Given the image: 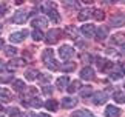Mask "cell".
Wrapping results in <instances>:
<instances>
[{
    "label": "cell",
    "mask_w": 125,
    "mask_h": 117,
    "mask_svg": "<svg viewBox=\"0 0 125 117\" xmlns=\"http://www.w3.org/2000/svg\"><path fill=\"white\" fill-rule=\"evenodd\" d=\"M3 68H5V66L2 65V62H0V71H2V69H3Z\"/></svg>",
    "instance_id": "cell-46"
},
{
    "label": "cell",
    "mask_w": 125,
    "mask_h": 117,
    "mask_svg": "<svg viewBox=\"0 0 125 117\" xmlns=\"http://www.w3.org/2000/svg\"><path fill=\"white\" fill-rule=\"evenodd\" d=\"M73 117H96V116H93L90 111H86V109H80V111H74Z\"/></svg>",
    "instance_id": "cell-26"
},
{
    "label": "cell",
    "mask_w": 125,
    "mask_h": 117,
    "mask_svg": "<svg viewBox=\"0 0 125 117\" xmlns=\"http://www.w3.org/2000/svg\"><path fill=\"white\" fill-rule=\"evenodd\" d=\"M110 77H111V79L113 80H117V79H121V77H122V72H110Z\"/></svg>",
    "instance_id": "cell-38"
},
{
    "label": "cell",
    "mask_w": 125,
    "mask_h": 117,
    "mask_svg": "<svg viewBox=\"0 0 125 117\" xmlns=\"http://www.w3.org/2000/svg\"><path fill=\"white\" fill-rule=\"evenodd\" d=\"M0 31H2V25H0Z\"/></svg>",
    "instance_id": "cell-47"
},
{
    "label": "cell",
    "mask_w": 125,
    "mask_h": 117,
    "mask_svg": "<svg viewBox=\"0 0 125 117\" xmlns=\"http://www.w3.org/2000/svg\"><path fill=\"white\" fill-rule=\"evenodd\" d=\"M42 58H43V63L50 62L51 58H54V51H52V49H45V51H43Z\"/></svg>",
    "instance_id": "cell-25"
},
{
    "label": "cell",
    "mask_w": 125,
    "mask_h": 117,
    "mask_svg": "<svg viewBox=\"0 0 125 117\" xmlns=\"http://www.w3.org/2000/svg\"><path fill=\"white\" fill-rule=\"evenodd\" d=\"M30 11H25V9H20V11L14 12V17H12V22L17 23V25H22V23L26 22V19L30 17Z\"/></svg>",
    "instance_id": "cell-3"
},
{
    "label": "cell",
    "mask_w": 125,
    "mask_h": 117,
    "mask_svg": "<svg viewBox=\"0 0 125 117\" xmlns=\"http://www.w3.org/2000/svg\"><path fill=\"white\" fill-rule=\"evenodd\" d=\"M32 25H34V28H36V29H43V28H46L48 20H46L45 17L39 16V17H36L34 20H32Z\"/></svg>",
    "instance_id": "cell-12"
},
{
    "label": "cell",
    "mask_w": 125,
    "mask_h": 117,
    "mask_svg": "<svg viewBox=\"0 0 125 117\" xmlns=\"http://www.w3.org/2000/svg\"><path fill=\"white\" fill-rule=\"evenodd\" d=\"M3 49H5V54L9 56V57H12V56H16V54H17V49H16L14 46H11V45H9V46H5Z\"/></svg>",
    "instance_id": "cell-32"
},
{
    "label": "cell",
    "mask_w": 125,
    "mask_h": 117,
    "mask_svg": "<svg viewBox=\"0 0 125 117\" xmlns=\"http://www.w3.org/2000/svg\"><path fill=\"white\" fill-rule=\"evenodd\" d=\"M37 117H51V116H50V114H43V113H42V114H39Z\"/></svg>",
    "instance_id": "cell-42"
},
{
    "label": "cell",
    "mask_w": 125,
    "mask_h": 117,
    "mask_svg": "<svg viewBox=\"0 0 125 117\" xmlns=\"http://www.w3.org/2000/svg\"><path fill=\"white\" fill-rule=\"evenodd\" d=\"M12 86H14V89L19 91V92H22L23 89H25V83H23L22 80H14L12 82Z\"/></svg>",
    "instance_id": "cell-31"
},
{
    "label": "cell",
    "mask_w": 125,
    "mask_h": 117,
    "mask_svg": "<svg viewBox=\"0 0 125 117\" xmlns=\"http://www.w3.org/2000/svg\"><path fill=\"white\" fill-rule=\"evenodd\" d=\"M74 68H76V65H74V63H65V65H63V68H62V69L68 72V71H73Z\"/></svg>",
    "instance_id": "cell-37"
},
{
    "label": "cell",
    "mask_w": 125,
    "mask_h": 117,
    "mask_svg": "<svg viewBox=\"0 0 125 117\" xmlns=\"http://www.w3.org/2000/svg\"><path fill=\"white\" fill-rule=\"evenodd\" d=\"M124 86H125V83H124Z\"/></svg>",
    "instance_id": "cell-49"
},
{
    "label": "cell",
    "mask_w": 125,
    "mask_h": 117,
    "mask_svg": "<svg viewBox=\"0 0 125 117\" xmlns=\"http://www.w3.org/2000/svg\"><path fill=\"white\" fill-rule=\"evenodd\" d=\"M25 105H30L32 106V108H40V106H43V102L39 99V97H31L28 102H23Z\"/></svg>",
    "instance_id": "cell-18"
},
{
    "label": "cell",
    "mask_w": 125,
    "mask_h": 117,
    "mask_svg": "<svg viewBox=\"0 0 125 117\" xmlns=\"http://www.w3.org/2000/svg\"><path fill=\"white\" fill-rule=\"evenodd\" d=\"M68 77L66 76H62V77H59V79H57V82H56V85L60 88V89H63V88H68Z\"/></svg>",
    "instance_id": "cell-22"
},
{
    "label": "cell",
    "mask_w": 125,
    "mask_h": 117,
    "mask_svg": "<svg viewBox=\"0 0 125 117\" xmlns=\"http://www.w3.org/2000/svg\"><path fill=\"white\" fill-rule=\"evenodd\" d=\"M110 25L111 26H124L125 25V16H122V14H117V16H113L111 19H110Z\"/></svg>",
    "instance_id": "cell-9"
},
{
    "label": "cell",
    "mask_w": 125,
    "mask_h": 117,
    "mask_svg": "<svg viewBox=\"0 0 125 117\" xmlns=\"http://www.w3.org/2000/svg\"><path fill=\"white\" fill-rule=\"evenodd\" d=\"M45 65H46V68H48V69H51V71H57V69L60 68V65L57 63V60H56V58H51V60H50V62H46Z\"/></svg>",
    "instance_id": "cell-24"
},
{
    "label": "cell",
    "mask_w": 125,
    "mask_h": 117,
    "mask_svg": "<svg viewBox=\"0 0 125 117\" xmlns=\"http://www.w3.org/2000/svg\"><path fill=\"white\" fill-rule=\"evenodd\" d=\"M42 91H43V94H46V96H51L52 94V88L50 85H43L42 86Z\"/></svg>",
    "instance_id": "cell-35"
},
{
    "label": "cell",
    "mask_w": 125,
    "mask_h": 117,
    "mask_svg": "<svg viewBox=\"0 0 125 117\" xmlns=\"http://www.w3.org/2000/svg\"><path fill=\"white\" fill-rule=\"evenodd\" d=\"M60 36H62V29L54 28V29H51V31H48L46 37H45V40H46V43H50V45H54V43L59 42Z\"/></svg>",
    "instance_id": "cell-2"
},
{
    "label": "cell",
    "mask_w": 125,
    "mask_h": 117,
    "mask_svg": "<svg viewBox=\"0 0 125 117\" xmlns=\"http://www.w3.org/2000/svg\"><path fill=\"white\" fill-rule=\"evenodd\" d=\"M20 66H25V60H23V58H12V60L6 65V69L8 71H14L16 68H20Z\"/></svg>",
    "instance_id": "cell-10"
},
{
    "label": "cell",
    "mask_w": 125,
    "mask_h": 117,
    "mask_svg": "<svg viewBox=\"0 0 125 117\" xmlns=\"http://www.w3.org/2000/svg\"><path fill=\"white\" fill-rule=\"evenodd\" d=\"M11 100H12L11 91L5 89V88H0V102H2V103H8V102H11Z\"/></svg>",
    "instance_id": "cell-13"
},
{
    "label": "cell",
    "mask_w": 125,
    "mask_h": 117,
    "mask_svg": "<svg viewBox=\"0 0 125 117\" xmlns=\"http://www.w3.org/2000/svg\"><path fill=\"white\" fill-rule=\"evenodd\" d=\"M113 99L117 103H125V91H116L113 94Z\"/></svg>",
    "instance_id": "cell-21"
},
{
    "label": "cell",
    "mask_w": 125,
    "mask_h": 117,
    "mask_svg": "<svg viewBox=\"0 0 125 117\" xmlns=\"http://www.w3.org/2000/svg\"><path fill=\"white\" fill-rule=\"evenodd\" d=\"M108 100V94L105 91H97L93 94V103L94 105H104Z\"/></svg>",
    "instance_id": "cell-5"
},
{
    "label": "cell",
    "mask_w": 125,
    "mask_h": 117,
    "mask_svg": "<svg viewBox=\"0 0 125 117\" xmlns=\"http://www.w3.org/2000/svg\"><path fill=\"white\" fill-rule=\"evenodd\" d=\"M76 105H77V99H73V97H63V100H62V106L66 109L74 108Z\"/></svg>",
    "instance_id": "cell-15"
},
{
    "label": "cell",
    "mask_w": 125,
    "mask_h": 117,
    "mask_svg": "<svg viewBox=\"0 0 125 117\" xmlns=\"http://www.w3.org/2000/svg\"><path fill=\"white\" fill-rule=\"evenodd\" d=\"M28 36V31H19V32H12L9 36V40L11 43H22L25 40V37Z\"/></svg>",
    "instance_id": "cell-6"
},
{
    "label": "cell",
    "mask_w": 125,
    "mask_h": 117,
    "mask_svg": "<svg viewBox=\"0 0 125 117\" xmlns=\"http://www.w3.org/2000/svg\"><path fill=\"white\" fill-rule=\"evenodd\" d=\"M93 17L96 19V20L102 22L104 19H105V12L102 11V9H94V11H93Z\"/></svg>",
    "instance_id": "cell-30"
},
{
    "label": "cell",
    "mask_w": 125,
    "mask_h": 117,
    "mask_svg": "<svg viewBox=\"0 0 125 117\" xmlns=\"http://www.w3.org/2000/svg\"><path fill=\"white\" fill-rule=\"evenodd\" d=\"M105 116H107V117H119V116H121V109H119L117 106L108 105L107 109H105Z\"/></svg>",
    "instance_id": "cell-14"
},
{
    "label": "cell",
    "mask_w": 125,
    "mask_h": 117,
    "mask_svg": "<svg viewBox=\"0 0 125 117\" xmlns=\"http://www.w3.org/2000/svg\"><path fill=\"white\" fill-rule=\"evenodd\" d=\"M59 54H60V57L63 58V60H70V58L73 57V54H74V48L70 46V45H63V46L59 48Z\"/></svg>",
    "instance_id": "cell-4"
},
{
    "label": "cell",
    "mask_w": 125,
    "mask_h": 117,
    "mask_svg": "<svg viewBox=\"0 0 125 117\" xmlns=\"http://www.w3.org/2000/svg\"><path fill=\"white\" fill-rule=\"evenodd\" d=\"M97 66H99L100 71L107 72V71H110L113 68V62L107 60V58H97Z\"/></svg>",
    "instance_id": "cell-7"
},
{
    "label": "cell",
    "mask_w": 125,
    "mask_h": 117,
    "mask_svg": "<svg viewBox=\"0 0 125 117\" xmlns=\"http://www.w3.org/2000/svg\"><path fill=\"white\" fill-rule=\"evenodd\" d=\"M25 77H26V80H36V79H39L40 77V72L39 71H36V69H28L25 72Z\"/></svg>",
    "instance_id": "cell-19"
},
{
    "label": "cell",
    "mask_w": 125,
    "mask_h": 117,
    "mask_svg": "<svg viewBox=\"0 0 125 117\" xmlns=\"http://www.w3.org/2000/svg\"><path fill=\"white\" fill-rule=\"evenodd\" d=\"M93 94H94V92H93V89H91V88L88 86V88H83V89H82V92H80V96H82L83 97V99H85V97H93Z\"/></svg>",
    "instance_id": "cell-34"
},
{
    "label": "cell",
    "mask_w": 125,
    "mask_h": 117,
    "mask_svg": "<svg viewBox=\"0 0 125 117\" xmlns=\"http://www.w3.org/2000/svg\"><path fill=\"white\" fill-rule=\"evenodd\" d=\"M0 117H5V116H2V114H0Z\"/></svg>",
    "instance_id": "cell-48"
},
{
    "label": "cell",
    "mask_w": 125,
    "mask_h": 117,
    "mask_svg": "<svg viewBox=\"0 0 125 117\" xmlns=\"http://www.w3.org/2000/svg\"><path fill=\"white\" fill-rule=\"evenodd\" d=\"M121 54H122V56H125V45L122 46V49H121Z\"/></svg>",
    "instance_id": "cell-43"
},
{
    "label": "cell",
    "mask_w": 125,
    "mask_h": 117,
    "mask_svg": "<svg viewBox=\"0 0 125 117\" xmlns=\"http://www.w3.org/2000/svg\"><path fill=\"white\" fill-rule=\"evenodd\" d=\"M80 32H82L85 37H94L96 28H94V25H90V23H86V25H82V28H80Z\"/></svg>",
    "instance_id": "cell-8"
},
{
    "label": "cell",
    "mask_w": 125,
    "mask_h": 117,
    "mask_svg": "<svg viewBox=\"0 0 125 117\" xmlns=\"http://www.w3.org/2000/svg\"><path fill=\"white\" fill-rule=\"evenodd\" d=\"M65 6H70V8H79V3L77 2H63Z\"/></svg>",
    "instance_id": "cell-39"
},
{
    "label": "cell",
    "mask_w": 125,
    "mask_h": 117,
    "mask_svg": "<svg viewBox=\"0 0 125 117\" xmlns=\"http://www.w3.org/2000/svg\"><path fill=\"white\" fill-rule=\"evenodd\" d=\"M79 88H80V82L79 80H74V82H71V85L68 88H66V91H68L70 94H73V92H76Z\"/></svg>",
    "instance_id": "cell-27"
},
{
    "label": "cell",
    "mask_w": 125,
    "mask_h": 117,
    "mask_svg": "<svg viewBox=\"0 0 125 117\" xmlns=\"http://www.w3.org/2000/svg\"><path fill=\"white\" fill-rule=\"evenodd\" d=\"M80 77L83 80H93L94 79V71L91 66H85L82 71H80Z\"/></svg>",
    "instance_id": "cell-11"
},
{
    "label": "cell",
    "mask_w": 125,
    "mask_h": 117,
    "mask_svg": "<svg viewBox=\"0 0 125 117\" xmlns=\"http://www.w3.org/2000/svg\"><path fill=\"white\" fill-rule=\"evenodd\" d=\"M5 11H6V5H0V17L5 16Z\"/></svg>",
    "instance_id": "cell-40"
},
{
    "label": "cell",
    "mask_w": 125,
    "mask_h": 117,
    "mask_svg": "<svg viewBox=\"0 0 125 117\" xmlns=\"http://www.w3.org/2000/svg\"><path fill=\"white\" fill-rule=\"evenodd\" d=\"M80 58H82V60H83L85 63H88V65H90L91 60H93V56H91V54H86V52H85V54L80 56Z\"/></svg>",
    "instance_id": "cell-36"
},
{
    "label": "cell",
    "mask_w": 125,
    "mask_h": 117,
    "mask_svg": "<svg viewBox=\"0 0 125 117\" xmlns=\"http://www.w3.org/2000/svg\"><path fill=\"white\" fill-rule=\"evenodd\" d=\"M121 68H122V71L125 72V62H122V63H121Z\"/></svg>",
    "instance_id": "cell-44"
},
{
    "label": "cell",
    "mask_w": 125,
    "mask_h": 117,
    "mask_svg": "<svg viewBox=\"0 0 125 117\" xmlns=\"http://www.w3.org/2000/svg\"><path fill=\"white\" fill-rule=\"evenodd\" d=\"M42 9L48 14V17H50L54 23H57V22L60 20V16H59V12H57V9H56V3L46 2V3L42 5Z\"/></svg>",
    "instance_id": "cell-1"
},
{
    "label": "cell",
    "mask_w": 125,
    "mask_h": 117,
    "mask_svg": "<svg viewBox=\"0 0 125 117\" xmlns=\"http://www.w3.org/2000/svg\"><path fill=\"white\" fill-rule=\"evenodd\" d=\"M65 32L68 34L71 39H76V37H77V29H76L73 25H68V26H66L65 28Z\"/></svg>",
    "instance_id": "cell-28"
},
{
    "label": "cell",
    "mask_w": 125,
    "mask_h": 117,
    "mask_svg": "<svg viewBox=\"0 0 125 117\" xmlns=\"http://www.w3.org/2000/svg\"><path fill=\"white\" fill-rule=\"evenodd\" d=\"M111 42L114 43V45H125V34L124 32H117L114 34V36L111 37Z\"/></svg>",
    "instance_id": "cell-16"
},
{
    "label": "cell",
    "mask_w": 125,
    "mask_h": 117,
    "mask_svg": "<svg viewBox=\"0 0 125 117\" xmlns=\"http://www.w3.org/2000/svg\"><path fill=\"white\" fill-rule=\"evenodd\" d=\"M22 117H32V114H30V113H28V114H23Z\"/></svg>",
    "instance_id": "cell-45"
},
{
    "label": "cell",
    "mask_w": 125,
    "mask_h": 117,
    "mask_svg": "<svg viewBox=\"0 0 125 117\" xmlns=\"http://www.w3.org/2000/svg\"><path fill=\"white\" fill-rule=\"evenodd\" d=\"M91 16H93V11H90V9H82V11L79 12V16H77V19L80 22H85L86 19H90Z\"/></svg>",
    "instance_id": "cell-20"
},
{
    "label": "cell",
    "mask_w": 125,
    "mask_h": 117,
    "mask_svg": "<svg viewBox=\"0 0 125 117\" xmlns=\"http://www.w3.org/2000/svg\"><path fill=\"white\" fill-rule=\"evenodd\" d=\"M45 108H46L48 111H56L57 108H59V103H57L54 99H50V100L45 103Z\"/></svg>",
    "instance_id": "cell-23"
},
{
    "label": "cell",
    "mask_w": 125,
    "mask_h": 117,
    "mask_svg": "<svg viewBox=\"0 0 125 117\" xmlns=\"http://www.w3.org/2000/svg\"><path fill=\"white\" fill-rule=\"evenodd\" d=\"M31 36H32V39H34L36 42H42L43 39H45V36L42 34V31H40V29H34V31L31 32Z\"/></svg>",
    "instance_id": "cell-29"
},
{
    "label": "cell",
    "mask_w": 125,
    "mask_h": 117,
    "mask_svg": "<svg viewBox=\"0 0 125 117\" xmlns=\"http://www.w3.org/2000/svg\"><path fill=\"white\" fill-rule=\"evenodd\" d=\"M107 34H108L107 28L100 26V28L97 29V31H96V40H97V42H104L105 39H107Z\"/></svg>",
    "instance_id": "cell-17"
},
{
    "label": "cell",
    "mask_w": 125,
    "mask_h": 117,
    "mask_svg": "<svg viewBox=\"0 0 125 117\" xmlns=\"http://www.w3.org/2000/svg\"><path fill=\"white\" fill-rule=\"evenodd\" d=\"M2 48H5V42H3V39L0 37V49H2Z\"/></svg>",
    "instance_id": "cell-41"
},
{
    "label": "cell",
    "mask_w": 125,
    "mask_h": 117,
    "mask_svg": "<svg viewBox=\"0 0 125 117\" xmlns=\"http://www.w3.org/2000/svg\"><path fill=\"white\" fill-rule=\"evenodd\" d=\"M6 113H8V116H9V117H22L20 111H19V108H16V106H14V108H9Z\"/></svg>",
    "instance_id": "cell-33"
}]
</instances>
